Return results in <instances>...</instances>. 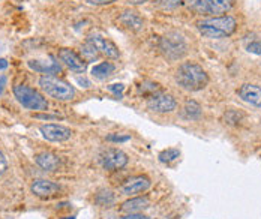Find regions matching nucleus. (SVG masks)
Returning a JSON list of instances; mask_svg holds the SVG:
<instances>
[{"label":"nucleus","mask_w":261,"mask_h":219,"mask_svg":"<svg viewBox=\"0 0 261 219\" xmlns=\"http://www.w3.org/2000/svg\"><path fill=\"white\" fill-rule=\"evenodd\" d=\"M176 83L188 92H198L207 86L209 77L200 65L186 62L176 71Z\"/></svg>","instance_id":"1"},{"label":"nucleus","mask_w":261,"mask_h":219,"mask_svg":"<svg viewBox=\"0 0 261 219\" xmlns=\"http://www.w3.org/2000/svg\"><path fill=\"white\" fill-rule=\"evenodd\" d=\"M197 28L204 38L221 39V38L231 36L234 33L236 28H237V21L230 15L210 17V18L198 21Z\"/></svg>","instance_id":"2"},{"label":"nucleus","mask_w":261,"mask_h":219,"mask_svg":"<svg viewBox=\"0 0 261 219\" xmlns=\"http://www.w3.org/2000/svg\"><path fill=\"white\" fill-rule=\"evenodd\" d=\"M41 89L57 101H72L75 96V89L69 83L54 75H42L39 78Z\"/></svg>","instance_id":"3"},{"label":"nucleus","mask_w":261,"mask_h":219,"mask_svg":"<svg viewBox=\"0 0 261 219\" xmlns=\"http://www.w3.org/2000/svg\"><path fill=\"white\" fill-rule=\"evenodd\" d=\"M14 96L27 110H32V111L48 110V101L44 98V95L27 84H17L14 87Z\"/></svg>","instance_id":"4"},{"label":"nucleus","mask_w":261,"mask_h":219,"mask_svg":"<svg viewBox=\"0 0 261 219\" xmlns=\"http://www.w3.org/2000/svg\"><path fill=\"white\" fill-rule=\"evenodd\" d=\"M159 50L168 60H179L188 51L186 41L177 32H170L159 39Z\"/></svg>","instance_id":"5"},{"label":"nucleus","mask_w":261,"mask_h":219,"mask_svg":"<svg viewBox=\"0 0 261 219\" xmlns=\"http://www.w3.org/2000/svg\"><path fill=\"white\" fill-rule=\"evenodd\" d=\"M233 2L234 0H191L189 9L201 15L221 17L231 9Z\"/></svg>","instance_id":"6"},{"label":"nucleus","mask_w":261,"mask_h":219,"mask_svg":"<svg viewBox=\"0 0 261 219\" xmlns=\"http://www.w3.org/2000/svg\"><path fill=\"white\" fill-rule=\"evenodd\" d=\"M99 162H101L104 170L117 171V170H122L125 165L128 164V155L125 152H122L120 149L110 147V149H107L101 153Z\"/></svg>","instance_id":"7"},{"label":"nucleus","mask_w":261,"mask_h":219,"mask_svg":"<svg viewBox=\"0 0 261 219\" xmlns=\"http://www.w3.org/2000/svg\"><path fill=\"white\" fill-rule=\"evenodd\" d=\"M147 107H149V110H152L155 113H159V114H167V113H171V111L176 110L177 102H176V99L171 95L159 92V93L149 98Z\"/></svg>","instance_id":"8"},{"label":"nucleus","mask_w":261,"mask_h":219,"mask_svg":"<svg viewBox=\"0 0 261 219\" xmlns=\"http://www.w3.org/2000/svg\"><path fill=\"white\" fill-rule=\"evenodd\" d=\"M42 137L53 143H62L72 137V131L63 125H56V123H47L39 128Z\"/></svg>","instance_id":"9"},{"label":"nucleus","mask_w":261,"mask_h":219,"mask_svg":"<svg viewBox=\"0 0 261 219\" xmlns=\"http://www.w3.org/2000/svg\"><path fill=\"white\" fill-rule=\"evenodd\" d=\"M89 42L96 48L98 53L107 56L108 59H119V56H120L117 45L113 41H110L108 38H104L101 35H90Z\"/></svg>","instance_id":"10"},{"label":"nucleus","mask_w":261,"mask_h":219,"mask_svg":"<svg viewBox=\"0 0 261 219\" xmlns=\"http://www.w3.org/2000/svg\"><path fill=\"white\" fill-rule=\"evenodd\" d=\"M59 59L65 66H68L74 72H84L86 71L87 62L71 48H62L59 51Z\"/></svg>","instance_id":"11"},{"label":"nucleus","mask_w":261,"mask_h":219,"mask_svg":"<svg viewBox=\"0 0 261 219\" xmlns=\"http://www.w3.org/2000/svg\"><path fill=\"white\" fill-rule=\"evenodd\" d=\"M150 185H152V182H150V179L149 177H146V176H135V177H130L128 179L123 185H122V188H120V191L123 195H135V194H143V192H146L149 188H150Z\"/></svg>","instance_id":"12"},{"label":"nucleus","mask_w":261,"mask_h":219,"mask_svg":"<svg viewBox=\"0 0 261 219\" xmlns=\"http://www.w3.org/2000/svg\"><path fill=\"white\" fill-rule=\"evenodd\" d=\"M30 189L39 198H51V197H56L60 192V186L57 183L51 182V180L38 179V180H33Z\"/></svg>","instance_id":"13"},{"label":"nucleus","mask_w":261,"mask_h":219,"mask_svg":"<svg viewBox=\"0 0 261 219\" xmlns=\"http://www.w3.org/2000/svg\"><path fill=\"white\" fill-rule=\"evenodd\" d=\"M29 68L39 72V74H45V75H53V74H59L62 71L59 62H56L54 57H48V60H29L27 62Z\"/></svg>","instance_id":"14"},{"label":"nucleus","mask_w":261,"mask_h":219,"mask_svg":"<svg viewBox=\"0 0 261 219\" xmlns=\"http://www.w3.org/2000/svg\"><path fill=\"white\" fill-rule=\"evenodd\" d=\"M237 93L242 98V101H245L246 104L261 108V87L254 84H243L240 86Z\"/></svg>","instance_id":"15"},{"label":"nucleus","mask_w":261,"mask_h":219,"mask_svg":"<svg viewBox=\"0 0 261 219\" xmlns=\"http://www.w3.org/2000/svg\"><path fill=\"white\" fill-rule=\"evenodd\" d=\"M35 161L36 164L39 165L42 170L45 171H57L60 168V158L57 155H54L51 152H42V153H38L35 156Z\"/></svg>","instance_id":"16"},{"label":"nucleus","mask_w":261,"mask_h":219,"mask_svg":"<svg viewBox=\"0 0 261 219\" xmlns=\"http://www.w3.org/2000/svg\"><path fill=\"white\" fill-rule=\"evenodd\" d=\"M119 21L122 23V26L126 29H129L132 32H138L141 30L144 26V20L140 17L138 12L135 11H125L120 17H119Z\"/></svg>","instance_id":"17"},{"label":"nucleus","mask_w":261,"mask_h":219,"mask_svg":"<svg viewBox=\"0 0 261 219\" xmlns=\"http://www.w3.org/2000/svg\"><path fill=\"white\" fill-rule=\"evenodd\" d=\"M150 206V200L147 197H135L130 198L128 201H125L120 207L122 212L125 213H138L144 209H147Z\"/></svg>","instance_id":"18"},{"label":"nucleus","mask_w":261,"mask_h":219,"mask_svg":"<svg viewBox=\"0 0 261 219\" xmlns=\"http://www.w3.org/2000/svg\"><path fill=\"white\" fill-rule=\"evenodd\" d=\"M201 105L197 102V101H194V99H188L186 102H185V105H183L182 108V116L185 119H188V120H197V119H200L201 117Z\"/></svg>","instance_id":"19"},{"label":"nucleus","mask_w":261,"mask_h":219,"mask_svg":"<svg viewBox=\"0 0 261 219\" xmlns=\"http://www.w3.org/2000/svg\"><path fill=\"white\" fill-rule=\"evenodd\" d=\"M114 69L116 68H114L113 63H110V62H101V63H98V65H95L92 68V75L95 78H98V80H105V78H108L114 72Z\"/></svg>","instance_id":"20"},{"label":"nucleus","mask_w":261,"mask_h":219,"mask_svg":"<svg viewBox=\"0 0 261 219\" xmlns=\"http://www.w3.org/2000/svg\"><path fill=\"white\" fill-rule=\"evenodd\" d=\"M95 201H96V204L101 206V207H111V206L114 204L116 198H114V194L111 191L102 189V191H99L96 194Z\"/></svg>","instance_id":"21"},{"label":"nucleus","mask_w":261,"mask_h":219,"mask_svg":"<svg viewBox=\"0 0 261 219\" xmlns=\"http://www.w3.org/2000/svg\"><path fill=\"white\" fill-rule=\"evenodd\" d=\"M179 155H180V152L177 149H167V150H164V152L159 153V161L168 164L171 161H176L179 158Z\"/></svg>","instance_id":"22"},{"label":"nucleus","mask_w":261,"mask_h":219,"mask_svg":"<svg viewBox=\"0 0 261 219\" xmlns=\"http://www.w3.org/2000/svg\"><path fill=\"white\" fill-rule=\"evenodd\" d=\"M81 54H83V59L87 62V60H95L98 57V51L90 42H87L86 45L81 47Z\"/></svg>","instance_id":"23"},{"label":"nucleus","mask_w":261,"mask_h":219,"mask_svg":"<svg viewBox=\"0 0 261 219\" xmlns=\"http://www.w3.org/2000/svg\"><path fill=\"white\" fill-rule=\"evenodd\" d=\"M242 117H243L242 113L231 110V111H227V113H225L224 120H225V123H228V125H237V123H240V119H242Z\"/></svg>","instance_id":"24"},{"label":"nucleus","mask_w":261,"mask_h":219,"mask_svg":"<svg viewBox=\"0 0 261 219\" xmlns=\"http://www.w3.org/2000/svg\"><path fill=\"white\" fill-rule=\"evenodd\" d=\"M140 90L143 92V93H150V96H153V95H156L159 93V84L158 83H152V81H147L144 83V84H141V87H140ZM149 96V98H150Z\"/></svg>","instance_id":"25"},{"label":"nucleus","mask_w":261,"mask_h":219,"mask_svg":"<svg viewBox=\"0 0 261 219\" xmlns=\"http://www.w3.org/2000/svg\"><path fill=\"white\" fill-rule=\"evenodd\" d=\"M108 90H110L111 93H114L117 98H122L123 90H125V86H123L122 83H119V84H111V86H108Z\"/></svg>","instance_id":"26"},{"label":"nucleus","mask_w":261,"mask_h":219,"mask_svg":"<svg viewBox=\"0 0 261 219\" xmlns=\"http://www.w3.org/2000/svg\"><path fill=\"white\" fill-rule=\"evenodd\" d=\"M246 50L249 51V53H252V54H261V41H254V42H251L248 47H246Z\"/></svg>","instance_id":"27"},{"label":"nucleus","mask_w":261,"mask_h":219,"mask_svg":"<svg viewBox=\"0 0 261 219\" xmlns=\"http://www.w3.org/2000/svg\"><path fill=\"white\" fill-rule=\"evenodd\" d=\"M185 0H159V5L164 8H176L179 5H182Z\"/></svg>","instance_id":"28"},{"label":"nucleus","mask_w":261,"mask_h":219,"mask_svg":"<svg viewBox=\"0 0 261 219\" xmlns=\"http://www.w3.org/2000/svg\"><path fill=\"white\" fill-rule=\"evenodd\" d=\"M108 141H114V143H125V141H128L130 140L129 135H117V134H111V135H108L107 137Z\"/></svg>","instance_id":"29"},{"label":"nucleus","mask_w":261,"mask_h":219,"mask_svg":"<svg viewBox=\"0 0 261 219\" xmlns=\"http://www.w3.org/2000/svg\"><path fill=\"white\" fill-rule=\"evenodd\" d=\"M87 3L90 5H95V6H104V5H111L114 3L116 0H86Z\"/></svg>","instance_id":"30"},{"label":"nucleus","mask_w":261,"mask_h":219,"mask_svg":"<svg viewBox=\"0 0 261 219\" xmlns=\"http://www.w3.org/2000/svg\"><path fill=\"white\" fill-rule=\"evenodd\" d=\"M6 168H8V162H6V158H5V155L0 152V177L3 176V173L6 171Z\"/></svg>","instance_id":"31"},{"label":"nucleus","mask_w":261,"mask_h":219,"mask_svg":"<svg viewBox=\"0 0 261 219\" xmlns=\"http://www.w3.org/2000/svg\"><path fill=\"white\" fill-rule=\"evenodd\" d=\"M123 219H150V218H147V216H144V215H140V213H128V215H126Z\"/></svg>","instance_id":"32"},{"label":"nucleus","mask_w":261,"mask_h":219,"mask_svg":"<svg viewBox=\"0 0 261 219\" xmlns=\"http://www.w3.org/2000/svg\"><path fill=\"white\" fill-rule=\"evenodd\" d=\"M77 83L81 84V87H86V89H87V87H90V81H89V80H86L84 77H83V78L79 77V78H77Z\"/></svg>","instance_id":"33"},{"label":"nucleus","mask_w":261,"mask_h":219,"mask_svg":"<svg viewBox=\"0 0 261 219\" xmlns=\"http://www.w3.org/2000/svg\"><path fill=\"white\" fill-rule=\"evenodd\" d=\"M128 2H129V5L138 6V5H143V3H146V2H149V0H128Z\"/></svg>","instance_id":"34"},{"label":"nucleus","mask_w":261,"mask_h":219,"mask_svg":"<svg viewBox=\"0 0 261 219\" xmlns=\"http://www.w3.org/2000/svg\"><path fill=\"white\" fill-rule=\"evenodd\" d=\"M8 68V60L6 59H0V71Z\"/></svg>","instance_id":"35"},{"label":"nucleus","mask_w":261,"mask_h":219,"mask_svg":"<svg viewBox=\"0 0 261 219\" xmlns=\"http://www.w3.org/2000/svg\"><path fill=\"white\" fill-rule=\"evenodd\" d=\"M5 84H6V78L5 77H0V93H2V90L5 87Z\"/></svg>","instance_id":"36"},{"label":"nucleus","mask_w":261,"mask_h":219,"mask_svg":"<svg viewBox=\"0 0 261 219\" xmlns=\"http://www.w3.org/2000/svg\"><path fill=\"white\" fill-rule=\"evenodd\" d=\"M68 219H74V216H71V218H68Z\"/></svg>","instance_id":"37"}]
</instances>
